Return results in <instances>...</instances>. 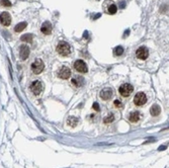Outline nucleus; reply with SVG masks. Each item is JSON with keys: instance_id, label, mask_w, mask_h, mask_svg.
<instances>
[{"instance_id": "obj_7", "label": "nucleus", "mask_w": 169, "mask_h": 168, "mask_svg": "<svg viewBox=\"0 0 169 168\" xmlns=\"http://www.w3.org/2000/svg\"><path fill=\"white\" fill-rule=\"evenodd\" d=\"M58 76L62 79H68L71 76V70L68 67H65V66L61 67L58 71Z\"/></svg>"}, {"instance_id": "obj_5", "label": "nucleus", "mask_w": 169, "mask_h": 168, "mask_svg": "<svg viewBox=\"0 0 169 168\" xmlns=\"http://www.w3.org/2000/svg\"><path fill=\"white\" fill-rule=\"evenodd\" d=\"M134 102H135V104L138 105V106L144 105L145 103L147 102L146 94H145L144 92H138L136 94V96H135V98H134Z\"/></svg>"}, {"instance_id": "obj_12", "label": "nucleus", "mask_w": 169, "mask_h": 168, "mask_svg": "<svg viewBox=\"0 0 169 168\" xmlns=\"http://www.w3.org/2000/svg\"><path fill=\"white\" fill-rule=\"evenodd\" d=\"M20 58H21V60H26L28 59V57L29 55V48L28 46H25V45H23L21 46V48H20Z\"/></svg>"}, {"instance_id": "obj_8", "label": "nucleus", "mask_w": 169, "mask_h": 168, "mask_svg": "<svg viewBox=\"0 0 169 168\" xmlns=\"http://www.w3.org/2000/svg\"><path fill=\"white\" fill-rule=\"evenodd\" d=\"M136 56H137L138 59L145 60V59L148 58V56H149V52H148L147 48H145V47H140V48L136 51Z\"/></svg>"}, {"instance_id": "obj_17", "label": "nucleus", "mask_w": 169, "mask_h": 168, "mask_svg": "<svg viewBox=\"0 0 169 168\" xmlns=\"http://www.w3.org/2000/svg\"><path fill=\"white\" fill-rule=\"evenodd\" d=\"M26 25H28V23L24 22V21H23V22H19L18 24H16V25H15L14 31H15L16 32H22L23 29L26 28Z\"/></svg>"}, {"instance_id": "obj_10", "label": "nucleus", "mask_w": 169, "mask_h": 168, "mask_svg": "<svg viewBox=\"0 0 169 168\" xmlns=\"http://www.w3.org/2000/svg\"><path fill=\"white\" fill-rule=\"evenodd\" d=\"M113 95V89L111 88H104L100 91V97L102 98L103 100H109L110 99Z\"/></svg>"}, {"instance_id": "obj_22", "label": "nucleus", "mask_w": 169, "mask_h": 168, "mask_svg": "<svg viewBox=\"0 0 169 168\" xmlns=\"http://www.w3.org/2000/svg\"><path fill=\"white\" fill-rule=\"evenodd\" d=\"M0 3L3 6H6V7H10L11 6V2L9 0H0Z\"/></svg>"}, {"instance_id": "obj_15", "label": "nucleus", "mask_w": 169, "mask_h": 168, "mask_svg": "<svg viewBox=\"0 0 169 168\" xmlns=\"http://www.w3.org/2000/svg\"><path fill=\"white\" fill-rule=\"evenodd\" d=\"M141 117V113L139 112H133L130 113V116H129V120H131L132 123H136L140 120Z\"/></svg>"}, {"instance_id": "obj_21", "label": "nucleus", "mask_w": 169, "mask_h": 168, "mask_svg": "<svg viewBox=\"0 0 169 168\" xmlns=\"http://www.w3.org/2000/svg\"><path fill=\"white\" fill-rule=\"evenodd\" d=\"M123 53H124V48L123 47H117L116 49H114V55L116 56H121V55H123Z\"/></svg>"}, {"instance_id": "obj_13", "label": "nucleus", "mask_w": 169, "mask_h": 168, "mask_svg": "<svg viewBox=\"0 0 169 168\" xmlns=\"http://www.w3.org/2000/svg\"><path fill=\"white\" fill-rule=\"evenodd\" d=\"M72 84H74V86L76 87H81L84 84V79L80 76H76L72 78Z\"/></svg>"}, {"instance_id": "obj_1", "label": "nucleus", "mask_w": 169, "mask_h": 168, "mask_svg": "<svg viewBox=\"0 0 169 168\" xmlns=\"http://www.w3.org/2000/svg\"><path fill=\"white\" fill-rule=\"evenodd\" d=\"M57 52L61 56H68L71 53V48L70 46L65 42H60L57 46Z\"/></svg>"}, {"instance_id": "obj_6", "label": "nucleus", "mask_w": 169, "mask_h": 168, "mask_svg": "<svg viewBox=\"0 0 169 168\" xmlns=\"http://www.w3.org/2000/svg\"><path fill=\"white\" fill-rule=\"evenodd\" d=\"M74 68H75L76 71H78L80 73H86L88 71L87 65L85 64V62L82 61V60H77V61L74 63Z\"/></svg>"}, {"instance_id": "obj_14", "label": "nucleus", "mask_w": 169, "mask_h": 168, "mask_svg": "<svg viewBox=\"0 0 169 168\" xmlns=\"http://www.w3.org/2000/svg\"><path fill=\"white\" fill-rule=\"evenodd\" d=\"M78 124H79V120L75 116H69L68 120H67V125L72 128H75Z\"/></svg>"}, {"instance_id": "obj_24", "label": "nucleus", "mask_w": 169, "mask_h": 168, "mask_svg": "<svg viewBox=\"0 0 169 168\" xmlns=\"http://www.w3.org/2000/svg\"><path fill=\"white\" fill-rule=\"evenodd\" d=\"M92 107H93V109H94V110H96V112H99V104H98L97 102H94Z\"/></svg>"}, {"instance_id": "obj_20", "label": "nucleus", "mask_w": 169, "mask_h": 168, "mask_svg": "<svg viewBox=\"0 0 169 168\" xmlns=\"http://www.w3.org/2000/svg\"><path fill=\"white\" fill-rule=\"evenodd\" d=\"M117 11V5H114V4H110L109 9H107V12H109V14H114Z\"/></svg>"}, {"instance_id": "obj_23", "label": "nucleus", "mask_w": 169, "mask_h": 168, "mask_svg": "<svg viewBox=\"0 0 169 168\" xmlns=\"http://www.w3.org/2000/svg\"><path fill=\"white\" fill-rule=\"evenodd\" d=\"M113 103H114V105H116L117 107H119V108H121V107H123V104H121V102L120 101L119 99H116V100H114V102H113Z\"/></svg>"}, {"instance_id": "obj_2", "label": "nucleus", "mask_w": 169, "mask_h": 168, "mask_svg": "<svg viewBox=\"0 0 169 168\" xmlns=\"http://www.w3.org/2000/svg\"><path fill=\"white\" fill-rule=\"evenodd\" d=\"M133 90H134L133 85H131V84H129V83H126V84H123V85L120 87L119 91H120V93L121 94V96L128 97V96H130V95L132 94Z\"/></svg>"}, {"instance_id": "obj_11", "label": "nucleus", "mask_w": 169, "mask_h": 168, "mask_svg": "<svg viewBox=\"0 0 169 168\" xmlns=\"http://www.w3.org/2000/svg\"><path fill=\"white\" fill-rule=\"evenodd\" d=\"M52 29H53V26L51 24L50 21H45L43 23L42 28H40V32H42L44 35H50L52 32Z\"/></svg>"}, {"instance_id": "obj_16", "label": "nucleus", "mask_w": 169, "mask_h": 168, "mask_svg": "<svg viewBox=\"0 0 169 168\" xmlns=\"http://www.w3.org/2000/svg\"><path fill=\"white\" fill-rule=\"evenodd\" d=\"M150 112H151V115L153 116H159V115H160V112H161V108H160V106H159V105H157V104H154L153 106L151 107Z\"/></svg>"}, {"instance_id": "obj_3", "label": "nucleus", "mask_w": 169, "mask_h": 168, "mask_svg": "<svg viewBox=\"0 0 169 168\" xmlns=\"http://www.w3.org/2000/svg\"><path fill=\"white\" fill-rule=\"evenodd\" d=\"M44 68H45V64L40 59H36L35 62L32 64V70L35 74H40L44 71Z\"/></svg>"}, {"instance_id": "obj_19", "label": "nucleus", "mask_w": 169, "mask_h": 168, "mask_svg": "<svg viewBox=\"0 0 169 168\" xmlns=\"http://www.w3.org/2000/svg\"><path fill=\"white\" fill-rule=\"evenodd\" d=\"M113 120H114V116H113V113H110V115L106 116L105 117H104L103 122H104V124H110L111 122H113Z\"/></svg>"}, {"instance_id": "obj_25", "label": "nucleus", "mask_w": 169, "mask_h": 168, "mask_svg": "<svg viewBox=\"0 0 169 168\" xmlns=\"http://www.w3.org/2000/svg\"><path fill=\"white\" fill-rule=\"evenodd\" d=\"M165 149H166V147H164V146H162V147H160V148H159V149H158V150H160V151H162V150H165Z\"/></svg>"}, {"instance_id": "obj_4", "label": "nucleus", "mask_w": 169, "mask_h": 168, "mask_svg": "<svg viewBox=\"0 0 169 168\" xmlns=\"http://www.w3.org/2000/svg\"><path fill=\"white\" fill-rule=\"evenodd\" d=\"M44 89V85L43 83L39 81V80H36V81H33L32 83V85H30V90H32V92L35 95H39L40 94V92L43 91Z\"/></svg>"}, {"instance_id": "obj_18", "label": "nucleus", "mask_w": 169, "mask_h": 168, "mask_svg": "<svg viewBox=\"0 0 169 168\" xmlns=\"http://www.w3.org/2000/svg\"><path fill=\"white\" fill-rule=\"evenodd\" d=\"M22 42H25V43H30L32 41V35H29V33H26V35H23L21 38H20Z\"/></svg>"}, {"instance_id": "obj_9", "label": "nucleus", "mask_w": 169, "mask_h": 168, "mask_svg": "<svg viewBox=\"0 0 169 168\" xmlns=\"http://www.w3.org/2000/svg\"><path fill=\"white\" fill-rule=\"evenodd\" d=\"M0 22L4 26H8L11 23V16L8 12H2L0 14Z\"/></svg>"}]
</instances>
